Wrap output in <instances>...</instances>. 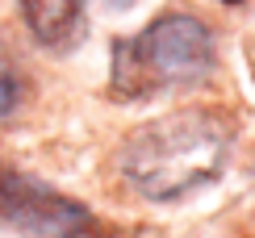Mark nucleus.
Instances as JSON below:
<instances>
[{
	"mask_svg": "<svg viewBox=\"0 0 255 238\" xmlns=\"http://www.w3.org/2000/svg\"><path fill=\"white\" fill-rule=\"evenodd\" d=\"M226 4H239V0H226Z\"/></svg>",
	"mask_w": 255,
	"mask_h": 238,
	"instance_id": "6",
	"label": "nucleus"
},
{
	"mask_svg": "<svg viewBox=\"0 0 255 238\" xmlns=\"http://www.w3.org/2000/svg\"><path fill=\"white\" fill-rule=\"evenodd\" d=\"M230 155V121L214 109H180L130 129L118 167L146 201H180L222 176Z\"/></svg>",
	"mask_w": 255,
	"mask_h": 238,
	"instance_id": "1",
	"label": "nucleus"
},
{
	"mask_svg": "<svg viewBox=\"0 0 255 238\" xmlns=\"http://www.w3.org/2000/svg\"><path fill=\"white\" fill-rule=\"evenodd\" d=\"M17 105H21V71L13 67L8 50L0 46V121H8L17 113Z\"/></svg>",
	"mask_w": 255,
	"mask_h": 238,
	"instance_id": "5",
	"label": "nucleus"
},
{
	"mask_svg": "<svg viewBox=\"0 0 255 238\" xmlns=\"http://www.w3.org/2000/svg\"><path fill=\"white\" fill-rule=\"evenodd\" d=\"M0 226L25 238H84L92 230V209L0 163Z\"/></svg>",
	"mask_w": 255,
	"mask_h": 238,
	"instance_id": "3",
	"label": "nucleus"
},
{
	"mask_svg": "<svg viewBox=\"0 0 255 238\" xmlns=\"http://www.w3.org/2000/svg\"><path fill=\"white\" fill-rule=\"evenodd\" d=\"M21 17H25L29 34H34L42 46L63 50L80 34L84 0H21Z\"/></svg>",
	"mask_w": 255,
	"mask_h": 238,
	"instance_id": "4",
	"label": "nucleus"
},
{
	"mask_svg": "<svg viewBox=\"0 0 255 238\" xmlns=\"http://www.w3.org/2000/svg\"><path fill=\"white\" fill-rule=\"evenodd\" d=\"M214 71V34L188 13H167L142 34L113 42V92L126 101L201 84Z\"/></svg>",
	"mask_w": 255,
	"mask_h": 238,
	"instance_id": "2",
	"label": "nucleus"
}]
</instances>
